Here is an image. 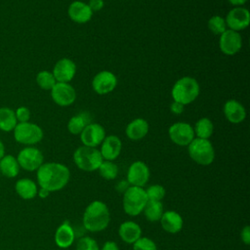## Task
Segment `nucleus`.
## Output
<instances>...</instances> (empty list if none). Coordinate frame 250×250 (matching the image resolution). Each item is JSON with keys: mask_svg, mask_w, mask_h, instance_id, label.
<instances>
[{"mask_svg": "<svg viewBox=\"0 0 250 250\" xmlns=\"http://www.w3.org/2000/svg\"><path fill=\"white\" fill-rule=\"evenodd\" d=\"M36 177L40 188L52 192L61 190L67 185L70 179V172L62 163L47 162L37 169Z\"/></svg>", "mask_w": 250, "mask_h": 250, "instance_id": "f257e3e1", "label": "nucleus"}, {"mask_svg": "<svg viewBox=\"0 0 250 250\" xmlns=\"http://www.w3.org/2000/svg\"><path fill=\"white\" fill-rule=\"evenodd\" d=\"M82 222L83 227L91 232H98L105 229L110 222L108 207L103 201H92L83 213Z\"/></svg>", "mask_w": 250, "mask_h": 250, "instance_id": "f03ea898", "label": "nucleus"}, {"mask_svg": "<svg viewBox=\"0 0 250 250\" xmlns=\"http://www.w3.org/2000/svg\"><path fill=\"white\" fill-rule=\"evenodd\" d=\"M200 92V87L196 79L189 76H184L178 79L173 85L171 95L175 102L184 105L195 101Z\"/></svg>", "mask_w": 250, "mask_h": 250, "instance_id": "7ed1b4c3", "label": "nucleus"}, {"mask_svg": "<svg viewBox=\"0 0 250 250\" xmlns=\"http://www.w3.org/2000/svg\"><path fill=\"white\" fill-rule=\"evenodd\" d=\"M147 201L144 188L131 186L123 193V210L129 216H138L143 212Z\"/></svg>", "mask_w": 250, "mask_h": 250, "instance_id": "20e7f679", "label": "nucleus"}, {"mask_svg": "<svg viewBox=\"0 0 250 250\" xmlns=\"http://www.w3.org/2000/svg\"><path fill=\"white\" fill-rule=\"evenodd\" d=\"M73 161L80 170L93 172L99 169L104 158L102 157L100 150L96 147L82 146L75 149L73 153Z\"/></svg>", "mask_w": 250, "mask_h": 250, "instance_id": "39448f33", "label": "nucleus"}, {"mask_svg": "<svg viewBox=\"0 0 250 250\" xmlns=\"http://www.w3.org/2000/svg\"><path fill=\"white\" fill-rule=\"evenodd\" d=\"M190 158L202 166L210 165L215 159V150L209 140L194 138L188 146Z\"/></svg>", "mask_w": 250, "mask_h": 250, "instance_id": "423d86ee", "label": "nucleus"}, {"mask_svg": "<svg viewBox=\"0 0 250 250\" xmlns=\"http://www.w3.org/2000/svg\"><path fill=\"white\" fill-rule=\"evenodd\" d=\"M14 137L18 143L34 145L43 139V131L37 124L31 122L18 123L14 129Z\"/></svg>", "mask_w": 250, "mask_h": 250, "instance_id": "0eeeda50", "label": "nucleus"}, {"mask_svg": "<svg viewBox=\"0 0 250 250\" xmlns=\"http://www.w3.org/2000/svg\"><path fill=\"white\" fill-rule=\"evenodd\" d=\"M170 140L181 146H187L195 138L193 127L187 122H177L169 127Z\"/></svg>", "mask_w": 250, "mask_h": 250, "instance_id": "6e6552de", "label": "nucleus"}, {"mask_svg": "<svg viewBox=\"0 0 250 250\" xmlns=\"http://www.w3.org/2000/svg\"><path fill=\"white\" fill-rule=\"evenodd\" d=\"M20 167L26 171H35L43 164L42 152L33 146H27L22 148L17 157Z\"/></svg>", "mask_w": 250, "mask_h": 250, "instance_id": "1a4fd4ad", "label": "nucleus"}, {"mask_svg": "<svg viewBox=\"0 0 250 250\" xmlns=\"http://www.w3.org/2000/svg\"><path fill=\"white\" fill-rule=\"evenodd\" d=\"M50 91L52 100L60 106H68L76 100V92L69 83L57 82Z\"/></svg>", "mask_w": 250, "mask_h": 250, "instance_id": "9d476101", "label": "nucleus"}, {"mask_svg": "<svg viewBox=\"0 0 250 250\" xmlns=\"http://www.w3.org/2000/svg\"><path fill=\"white\" fill-rule=\"evenodd\" d=\"M219 47L223 54L233 56L237 54L242 47V37L239 32L227 29L220 35Z\"/></svg>", "mask_w": 250, "mask_h": 250, "instance_id": "9b49d317", "label": "nucleus"}, {"mask_svg": "<svg viewBox=\"0 0 250 250\" xmlns=\"http://www.w3.org/2000/svg\"><path fill=\"white\" fill-rule=\"evenodd\" d=\"M225 21L229 29L238 32L249 25L250 13L244 7H234L228 13Z\"/></svg>", "mask_w": 250, "mask_h": 250, "instance_id": "f8f14e48", "label": "nucleus"}, {"mask_svg": "<svg viewBox=\"0 0 250 250\" xmlns=\"http://www.w3.org/2000/svg\"><path fill=\"white\" fill-rule=\"evenodd\" d=\"M150 173L147 165L141 161L133 162L128 169L127 172V181L133 187H140L143 188L148 182Z\"/></svg>", "mask_w": 250, "mask_h": 250, "instance_id": "ddd939ff", "label": "nucleus"}, {"mask_svg": "<svg viewBox=\"0 0 250 250\" xmlns=\"http://www.w3.org/2000/svg\"><path fill=\"white\" fill-rule=\"evenodd\" d=\"M117 86V78L115 74L108 70H103L98 72L93 80V90L99 95H106L112 92Z\"/></svg>", "mask_w": 250, "mask_h": 250, "instance_id": "4468645a", "label": "nucleus"}, {"mask_svg": "<svg viewBox=\"0 0 250 250\" xmlns=\"http://www.w3.org/2000/svg\"><path fill=\"white\" fill-rule=\"evenodd\" d=\"M105 138L104 128L99 123H89L80 133V140L83 146L97 147Z\"/></svg>", "mask_w": 250, "mask_h": 250, "instance_id": "2eb2a0df", "label": "nucleus"}, {"mask_svg": "<svg viewBox=\"0 0 250 250\" xmlns=\"http://www.w3.org/2000/svg\"><path fill=\"white\" fill-rule=\"evenodd\" d=\"M52 73L57 82L68 83L76 73V64L70 59L62 58L56 62Z\"/></svg>", "mask_w": 250, "mask_h": 250, "instance_id": "dca6fc26", "label": "nucleus"}, {"mask_svg": "<svg viewBox=\"0 0 250 250\" xmlns=\"http://www.w3.org/2000/svg\"><path fill=\"white\" fill-rule=\"evenodd\" d=\"M121 148H122L121 140L115 135H109V136H105V138L102 142L100 152L104 160L113 161L119 156L121 152Z\"/></svg>", "mask_w": 250, "mask_h": 250, "instance_id": "f3484780", "label": "nucleus"}, {"mask_svg": "<svg viewBox=\"0 0 250 250\" xmlns=\"http://www.w3.org/2000/svg\"><path fill=\"white\" fill-rule=\"evenodd\" d=\"M67 15L69 19L76 23H86L91 20L93 12L85 2L73 1L68 6Z\"/></svg>", "mask_w": 250, "mask_h": 250, "instance_id": "a211bd4d", "label": "nucleus"}, {"mask_svg": "<svg viewBox=\"0 0 250 250\" xmlns=\"http://www.w3.org/2000/svg\"><path fill=\"white\" fill-rule=\"evenodd\" d=\"M223 111L225 117L232 124L241 123L246 117L245 107L235 100H229L225 103Z\"/></svg>", "mask_w": 250, "mask_h": 250, "instance_id": "6ab92c4d", "label": "nucleus"}, {"mask_svg": "<svg viewBox=\"0 0 250 250\" xmlns=\"http://www.w3.org/2000/svg\"><path fill=\"white\" fill-rule=\"evenodd\" d=\"M159 221L162 229L166 232H169L172 234L181 231L184 226V221L182 216L178 212L173 210L164 212Z\"/></svg>", "mask_w": 250, "mask_h": 250, "instance_id": "aec40b11", "label": "nucleus"}, {"mask_svg": "<svg viewBox=\"0 0 250 250\" xmlns=\"http://www.w3.org/2000/svg\"><path fill=\"white\" fill-rule=\"evenodd\" d=\"M118 234L122 241L127 244H133L142 236V229L139 224L133 221H126L119 226Z\"/></svg>", "mask_w": 250, "mask_h": 250, "instance_id": "412c9836", "label": "nucleus"}, {"mask_svg": "<svg viewBox=\"0 0 250 250\" xmlns=\"http://www.w3.org/2000/svg\"><path fill=\"white\" fill-rule=\"evenodd\" d=\"M75 239V232L73 228L67 221L62 223L55 232V242L60 248L69 247Z\"/></svg>", "mask_w": 250, "mask_h": 250, "instance_id": "4be33fe9", "label": "nucleus"}, {"mask_svg": "<svg viewBox=\"0 0 250 250\" xmlns=\"http://www.w3.org/2000/svg\"><path fill=\"white\" fill-rule=\"evenodd\" d=\"M148 123L144 118H136L132 120L126 127V136L132 141L142 140L148 133Z\"/></svg>", "mask_w": 250, "mask_h": 250, "instance_id": "5701e85b", "label": "nucleus"}, {"mask_svg": "<svg viewBox=\"0 0 250 250\" xmlns=\"http://www.w3.org/2000/svg\"><path fill=\"white\" fill-rule=\"evenodd\" d=\"M17 193L23 199H32L37 195V186L36 184L27 178L21 179L16 183L15 186Z\"/></svg>", "mask_w": 250, "mask_h": 250, "instance_id": "b1692460", "label": "nucleus"}, {"mask_svg": "<svg viewBox=\"0 0 250 250\" xmlns=\"http://www.w3.org/2000/svg\"><path fill=\"white\" fill-rule=\"evenodd\" d=\"M91 123V116L88 112H80L72 116L67 122V130L72 135H80L83 129Z\"/></svg>", "mask_w": 250, "mask_h": 250, "instance_id": "393cba45", "label": "nucleus"}, {"mask_svg": "<svg viewBox=\"0 0 250 250\" xmlns=\"http://www.w3.org/2000/svg\"><path fill=\"white\" fill-rule=\"evenodd\" d=\"M0 171L8 178H15L20 172V165L18 160L13 155H4L0 159Z\"/></svg>", "mask_w": 250, "mask_h": 250, "instance_id": "a878e982", "label": "nucleus"}, {"mask_svg": "<svg viewBox=\"0 0 250 250\" xmlns=\"http://www.w3.org/2000/svg\"><path fill=\"white\" fill-rule=\"evenodd\" d=\"M18 120L15 111L9 107L0 108V129L4 132H10L15 129Z\"/></svg>", "mask_w": 250, "mask_h": 250, "instance_id": "bb28decb", "label": "nucleus"}, {"mask_svg": "<svg viewBox=\"0 0 250 250\" xmlns=\"http://www.w3.org/2000/svg\"><path fill=\"white\" fill-rule=\"evenodd\" d=\"M193 131H194V135L196 136V138L209 140V138L213 134L214 125L209 118L202 117L196 121V123L193 127Z\"/></svg>", "mask_w": 250, "mask_h": 250, "instance_id": "cd10ccee", "label": "nucleus"}, {"mask_svg": "<svg viewBox=\"0 0 250 250\" xmlns=\"http://www.w3.org/2000/svg\"><path fill=\"white\" fill-rule=\"evenodd\" d=\"M145 217L149 222H157L160 220L164 213L163 204L161 201H150L148 200L143 210Z\"/></svg>", "mask_w": 250, "mask_h": 250, "instance_id": "c85d7f7f", "label": "nucleus"}, {"mask_svg": "<svg viewBox=\"0 0 250 250\" xmlns=\"http://www.w3.org/2000/svg\"><path fill=\"white\" fill-rule=\"evenodd\" d=\"M100 175L105 180H114L118 174V167L113 161L104 160L98 169Z\"/></svg>", "mask_w": 250, "mask_h": 250, "instance_id": "c756f323", "label": "nucleus"}, {"mask_svg": "<svg viewBox=\"0 0 250 250\" xmlns=\"http://www.w3.org/2000/svg\"><path fill=\"white\" fill-rule=\"evenodd\" d=\"M36 82L38 86L43 90H51L57 83L53 73L47 70H42L37 73Z\"/></svg>", "mask_w": 250, "mask_h": 250, "instance_id": "7c9ffc66", "label": "nucleus"}, {"mask_svg": "<svg viewBox=\"0 0 250 250\" xmlns=\"http://www.w3.org/2000/svg\"><path fill=\"white\" fill-rule=\"evenodd\" d=\"M208 28L216 35H221L228 29L226 21L221 16L211 17L208 21Z\"/></svg>", "mask_w": 250, "mask_h": 250, "instance_id": "2f4dec72", "label": "nucleus"}, {"mask_svg": "<svg viewBox=\"0 0 250 250\" xmlns=\"http://www.w3.org/2000/svg\"><path fill=\"white\" fill-rule=\"evenodd\" d=\"M146 190L147 199L150 201H161L165 196V188L161 185H151Z\"/></svg>", "mask_w": 250, "mask_h": 250, "instance_id": "473e14b6", "label": "nucleus"}, {"mask_svg": "<svg viewBox=\"0 0 250 250\" xmlns=\"http://www.w3.org/2000/svg\"><path fill=\"white\" fill-rule=\"evenodd\" d=\"M76 250H100L97 241L90 236H83L78 239Z\"/></svg>", "mask_w": 250, "mask_h": 250, "instance_id": "72a5a7b5", "label": "nucleus"}, {"mask_svg": "<svg viewBox=\"0 0 250 250\" xmlns=\"http://www.w3.org/2000/svg\"><path fill=\"white\" fill-rule=\"evenodd\" d=\"M133 250H157V247L152 239L141 236L133 243Z\"/></svg>", "mask_w": 250, "mask_h": 250, "instance_id": "f704fd0d", "label": "nucleus"}, {"mask_svg": "<svg viewBox=\"0 0 250 250\" xmlns=\"http://www.w3.org/2000/svg\"><path fill=\"white\" fill-rule=\"evenodd\" d=\"M16 118L20 123L22 122H28L30 118V110L25 106H20L16 111Z\"/></svg>", "mask_w": 250, "mask_h": 250, "instance_id": "c9c22d12", "label": "nucleus"}, {"mask_svg": "<svg viewBox=\"0 0 250 250\" xmlns=\"http://www.w3.org/2000/svg\"><path fill=\"white\" fill-rule=\"evenodd\" d=\"M87 4L93 13L99 12L104 8V0H89Z\"/></svg>", "mask_w": 250, "mask_h": 250, "instance_id": "e433bc0d", "label": "nucleus"}, {"mask_svg": "<svg viewBox=\"0 0 250 250\" xmlns=\"http://www.w3.org/2000/svg\"><path fill=\"white\" fill-rule=\"evenodd\" d=\"M170 110H171L174 114L179 115V114H181V113L184 112V110H185V105L182 104H180V103H178V102H175V101H174V102L170 104Z\"/></svg>", "mask_w": 250, "mask_h": 250, "instance_id": "4c0bfd02", "label": "nucleus"}, {"mask_svg": "<svg viewBox=\"0 0 250 250\" xmlns=\"http://www.w3.org/2000/svg\"><path fill=\"white\" fill-rule=\"evenodd\" d=\"M241 240L246 245H249L250 243V228L249 226H245L241 230Z\"/></svg>", "mask_w": 250, "mask_h": 250, "instance_id": "58836bf2", "label": "nucleus"}, {"mask_svg": "<svg viewBox=\"0 0 250 250\" xmlns=\"http://www.w3.org/2000/svg\"><path fill=\"white\" fill-rule=\"evenodd\" d=\"M102 250H119V248H118V245L114 241L108 240V241L104 242V244L102 247Z\"/></svg>", "mask_w": 250, "mask_h": 250, "instance_id": "ea45409f", "label": "nucleus"}, {"mask_svg": "<svg viewBox=\"0 0 250 250\" xmlns=\"http://www.w3.org/2000/svg\"><path fill=\"white\" fill-rule=\"evenodd\" d=\"M228 1L230 3V5L234 7H242L247 0H228Z\"/></svg>", "mask_w": 250, "mask_h": 250, "instance_id": "a19ab883", "label": "nucleus"}, {"mask_svg": "<svg viewBox=\"0 0 250 250\" xmlns=\"http://www.w3.org/2000/svg\"><path fill=\"white\" fill-rule=\"evenodd\" d=\"M37 193H38L39 197H41V198H46V197L49 195L50 191H48V190H47V189H45V188H40V189L37 191Z\"/></svg>", "mask_w": 250, "mask_h": 250, "instance_id": "79ce46f5", "label": "nucleus"}, {"mask_svg": "<svg viewBox=\"0 0 250 250\" xmlns=\"http://www.w3.org/2000/svg\"><path fill=\"white\" fill-rule=\"evenodd\" d=\"M4 152H5V147L3 143L0 141V159L4 156Z\"/></svg>", "mask_w": 250, "mask_h": 250, "instance_id": "37998d69", "label": "nucleus"}]
</instances>
